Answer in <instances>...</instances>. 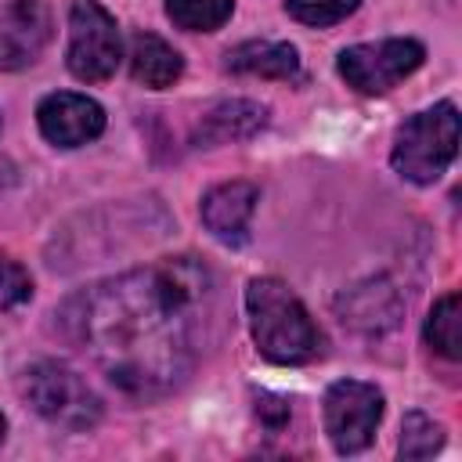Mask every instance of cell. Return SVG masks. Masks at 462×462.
Instances as JSON below:
<instances>
[{
	"label": "cell",
	"mask_w": 462,
	"mask_h": 462,
	"mask_svg": "<svg viewBox=\"0 0 462 462\" xmlns=\"http://www.w3.org/2000/svg\"><path fill=\"white\" fill-rule=\"evenodd\" d=\"M440 444H444V430L430 415H422V411H408L404 415L401 444H397L401 458H430L433 451H440Z\"/></svg>",
	"instance_id": "e0dca14e"
},
{
	"label": "cell",
	"mask_w": 462,
	"mask_h": 462,
	"mask_svg": "<svg viewBox=\"0 0 462 462\" xmlns=\"http://www.w3.org/2000/svg\"><path fill=\"white\" fill-rule=\"evenodd\" d=\"M29 296H32L29 271L14 256L0 253V310H14V307L29 303Z\"/></svg>",
	"instance_id": "d6986e66"
},
{
	"label": "cell",
	"mask_w": 462,
	"mask_h": 462,
	"mask_svg": "<svg viewBox=\"0 0 462 462\" xmlns=\"http://www.w3.org/2000/svg\"><path fill=\"white\" fill-rule=\"evenodd\" d=\"M426 51L419 40L390 36L379 43H357L339 54V76L357 94H386L422 65Z\"/></svg>",
	"instance_id": "8992f818"
},
{
	"label": "cell",
	"mask_w": 462,
	"mask_h": 462,
	"mask_svg": "<svg viewBox=\"0 0 462 462\" xmlns=\"http://www.w3.org/2000/svg\"><path fill=\"white\" fill-rule=\"evenodd\" d=\"M184 72V58L155 32H137L130 40V76L141 83V87H152V90H166L180 79Z\"/></svg>",
	"instance_id": "4fadbf2b"
},
{
	"label": "cell",
	"mask_w": 462,
	"mask_h": 462,
	"mask_svg": "<svg viewBox=\"0 0 462 462\" xmlns=\"http://www.w3.org/2000/svg\"><path fill=\"white\" fill-rule=\"evenodd\" d=\"M213 278L195 256H170L152 267L97 282L61 303L58 328L83 346L112 386L130 397L173 390L191 361V314Z\"/></svg>",
	"instance_id": "6da1fadb"
},
{
	"label": "cell",
	"mask_w": 462,
	"mask_h": 462,
	"mask_svg": "<svg viewBox=\"0 0 462 462\" xmlns=\"http://www.w3.org/2000/svg\"><path fill=\"white\" fill-rule=\"evenodd\" d=\"M260 202L256 184L249 180H227L217 184L206 199H202V224L213 238L220 242H242L253 220V209Z\"/></svg>",
	"instance_id": "30bf717a"
},
{
	"label": "cell",
	"mask_w": 462,
	"mask_h": 462,
	"mask_svg": "<svg viewBox=\"0 0 462 462\" xmlns=\"http://www.w3.org/2000/svg\"><path fill=\"white\" fill-rule=\"evenodd\" d=\"M245 310L256 350L274 365H307L321 357L325 336L310 321L300 296L278 278H253L245 289Z\"/></svg>",
	"instance_id": "7a4b0ae2"
},
{
	"label": "cell",
	"mask_w": 462,
	"mask_h": 462,
	"mask_svg": "<svg viewBox=\"0 0 462 462\" xmlns=\"http://www.w3.org/2000/svg\"><path fill=\"white\" fill-rule=\"evenodd\" d=\"M256 411L267 419V426H282V422L289 419V401H282V397H271V393H260V401H256Z\"/></svg>",
	"instance_id": "ffe728a7"
},
{
	"label": "cell",
	"mask_w": 462,
	"mask_h": 462,
	"mask_svg": "<svg viewBox=\"0 0 462 462\" xmlns=\"http://www.w3.org/2000/svg\"><path fill=\"white\" fill-rule=\"evenodd\" d=\"M51 43V11L43 0L0 4V72H18L40 61Z\"/></svg>",
	"instance_id": "ba28073f"
},
{
	"label": "cell",
	"mask_w": 462,
	"mask_h": 462,
	"mask_svg": "<svg viewBox=\"0 0 462 462\" xmlns=\"http://www.w3.org/2000/svg\"><path fill=\"white\" fill-rule=\"evenodd\" d=\"M339 314H343V325L357 328V332H386L397 325V314H401V300L397 292L390 289V282H365V285H354L339 296Z\"/></svg>",
	"instance_id": "7c38bea8"
},
{
	"label": "cell",
	"mask_w": 462,
	"mask_h": 462,
	"mask_svg": "<svg viewBox=\"0 0 462 462\" xmlns=\"http://www.w3.org/2000/svg\"><path fill=\"white\" fill-rule=\"evenodd\" d=\"M4 437H7V419L0 415V444H4Z\"/></svg>",
	"instance_id": "44dd1931"
},
{
	"label": "cell",
	"mask_w": 462,
	"mask_h": 462,
	"mask_svg": "<svg viewBox=\"0 0 462 462\" xmlns=\"http://www.w3.org/2000/svg\"><path fill=\"white\" fill-rule=\"evenodd\" d=\"M361 0H285V11L303 25H336L357 11Z\"/></svg>",
	"instance_id": "ac0fdd59"
},
{
	"label": "cell",
	"mask_w": 462,
	"mask_h": 462,
	"mask_svg": "<svg viewBox=\"0 0 462 462\" xmlns=\"http://www.w3.org/2000/svg\"><path fill=\"white\" fill-rule=\"evenodd\" d=\"M235 0H166V14L173 25L188 32H213L231 18Z\"/></svg>",
	"instance_id": "2e32d148"
},
{
	"label": "cell",
	"mask_w": 462,
	"mask_h": 462,
	"mask_svg": "<svg viewBox=\"0 0 462 462\" xmlns=\"http://www.w3.org/2000/svg\"><path fill=\"white\" fill-rule=\"evenodd\" d=\"M36 123L40 134L58 144V148H79L94 137H101L105 130V108L87 97V94H72V90H58L47 94L36 108Z\"/></svg>",
	"instance_id": "9c48e42d"
},
{
	"label": "cell",
	"mask_w": 462,
	"mask_h": 462,
	"mask_svg": "<svg viewBox=\"0 0 462 462\" xmlns=\"http://www.w3.org/2000/svg\"><path fill=\"white\" fill-rule=\"evenodd\" d=\"M426 343L448 357L458 361L462 357V318H458V292H448L433 303L430 318H426Z\"/></svg>",
	"instance_id": "9a60e30c"
},
{
	"label": "cell",
	"mask_w": 462,
	"mask_h": 462,
	"mask_svg": "<svg viewBox=\"0 0 462 462\" xmlns=\"http://www.w3.org/2000/svg\"><path fill=\"white\" fill-rule=\"evenodd\" d=\"M231 72L242 76H263V79H292L300 72V54L292 43H278V40H249L238 43L235 51H227L224 61Z\"/></svg>",
	"instance_id": "5bb4252c"
},
{
	"label": "cell",
	"mask_w": 462,
	"mask_h": 462,
	"mask_svg": "<svg viewBox=\"0 0 462 462\" xmlns=\"http://www.w3.org/2000/svg\"><path fill=\"white\" fill-rule=\"evenodd\" d=\"M119 58L123 43L116 18L94 0H76L69 14V72L83 83H101L116 72Z\"/></svg>",
	"instance_id": "5b68a950"
},
{
	"label": "cell",
	"mask_w": 462,
	"mask_h": 462,
	"mask_svg": "<svg viewBox=\"0 0 462 462\" xmlns=\"http://www.w3.org/2000/svg\"><path fill=\"white\" fill-rule=\"evenodd\" d=\"M263 123H267L263 105L245 101V97H227V101H217L213 108L202 112V119L195 126V144L217 148L227 141H245L256 130H263Z\"/></svg>",
	"instance_id": "8fae6325"
},
{
	"label": "cell",
	"mask_w": 462,
	"mask_h": 462,
	"mask_svg": "<svg viewBox=\"0 0 462 462\" xmlns=\"http://www.w3.org/2000/svg\"><path fill=\"white\" fill-rule=\"evenodd\" d=\"M383 419V393L361 379H339L325 393V433L339 455H357L372 444Z\"/></svg>",
	"instance_id": "52a82bcc"
},
{
	"label": "cell",
	"mask_w": 462,
	"mask_h": 462,
	"mask_svg": "<svg viewBox=\"0 0 462 462\" xmlns=\"http://www.w3.org/2000/svg\"><path fill=\"white\" fill-rule=\"evenodd\" d=\"M18 390L40 419H47L61 430H90L101 419L97 393L87 386V379L79 372H72L61 361H32L22 372Z\"/></svg>",
	"instance_id": "277c9868"
},
{
	"label": "cell",
	"mask_w": 462,
	"mask_h": 462,
	"mask_svg": "<svg viewBox=\"0 0 462 462\" xmlns=\"http://www.w3.org/2000/svg\"><path fill=\"white\" fill-rule=\"evenodd\" d=\"M458 152V108L440 101L411 116L393 141V170L411 184H433Z\"/></svg>",
	"instance_id": "3957f363"
}]
</instances>
